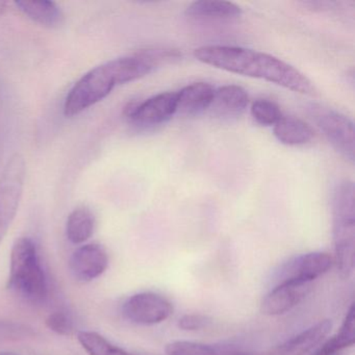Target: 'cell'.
I'll use <instances>...</instances> for the list:
<instances>
[{
	"instance_id": "cell-1",
	"label": "cell",
	"mask_w": 355,
	"mask_h": 355,
	"mask_svg": "<svg viewBox=\"0 0 355 355\" xmlns=\"http://www.w3.org/2000/svg\"><path fill=\"white\" fill-rule=\"evenodd\" d=\"M194 57L205 65L239 76L259 78L293 92H315L313 83L302 72L267 53L242 47L211 45L195 49Z\"/></svg>"
},
{
	"instance_id": "cell-2",
	"label": "cell",
	"mask_w": 355,
	"mask_h": 355,
	"mask_svg": "<svg viewBox=\"0 0 355 355\" xmlns=\"http://www.w3.org/2000/svg\"><path fill=\"white\" fill-rule=\"evenodd\" d=\"M8 288L32 303L44 302L49 294L46 274L32 239H18L11 252Z\"/></svg>"
},
{
	"instance_id": "cell-3",
	"label": "cell",
	"mask_w": 355,
	"mask_h": 355,
	"mask_svg": "<svg viewBox=\"0 0 355 355\" xmlns=\"http://www.w3.org/2000/svg\"><path fill=\"white\" fill-rule=\"evenodd\" d=\"M332 232L334 261L340 276L348 278L354 270L355 214L354 184L344 180L336 186L332 197Z\"/></svg>"
},
{
	"instance_id": "cell-4",
	"label": "cell",
	"mask_w": 355,
	"mask_h": 355,
	"mask_svg": "<svg viewBox=\"0 0 355 355\" xmlns=\"http://www.w3.org/2000/svg\"><path fill=\"white\" fill-rule=\"evenodd\" d=\"M116 86H120L119 76L112 60L93 68L74 84L66 97L64 114L66 117H74L83 113L109 96Z\"/></svg>"
},
{
	"instance_id": "cell-5",
	"label": "cell",
	"mask_w": 355,
	"mask_h": 355,
	"mask_svg": "<svg viewBox=\"0 0 355 355\" xmlns=\"http://www.w3.org/2000/svg\"><path fill=\"white\" fill-rule=\"evenodd\" d=\"M26 171L24 157L15 153L10 157L0 176V243L5 239L19 209Z\"/></svg>"
},
{
	"instance_id": "cell-6",
	"label": "cell",
	"mask_w": 355,
	"mask_h": 355,
	"mask_svg": "<svg viewBox=\"0 0 355 355\" xmlns=\"http://www.w3.org/2000/svg\"><path fill=\"white\" fill-rule=\"evenodd\" d=\"M311 116L334 148L351 164L354 163V125L340 112L321 105L311 107Z\"/></svg>"
},
{
	"instance_id": "cell-7",
	"label": "cell",
	"mask_w": 355,
	"mask_h": 355,
	"mask_svg": "<svg viewBox=\"0 0 355 355\" xmlns=\"http://www.w3.org/2000/svg\"><path fill=\"white\" fill-rule=\"evenodd\" d=\"M173 313V305L166 297L153 292H142L130 296L122 305L124 318L138 325L163 323Z\"/></svg>"
},
{
	"instance_id": "cell-8",
	"label": "cell",
	"mask_w": 355,
	"mask_h": 355,
	"mask_svg": "<svg viewBox=\"0 0 355 355\" xmlns=\"http://www.w3.org/2000/svg\"><path fill=\"white\" fill-rule=\"evenodd\" d=\"M331 255L326 252H309L293 257L284 263L275 274V284L290 282L311 284L323 276L334 265Z\"/></svg>"
},
{
	"instance_id": "cell-9",
	"label": "cell",
	"mask_w": 355,
	"mask_h": 355,
	"mask_svg": "<svg viewBox=\"0 0 355 355\" xmlns=\"http://www.w3.org/2000/svg\"><path fill=\"white\" fill-rule=\"evenodd\" d=\"M176 93H161L143 103L130 105L126 109V115L139 125H159L176 114Z\"/></svg>"
},
{
	"instance_id": "cell-10",
	"label": "cell",
	"mask_w": 355,
	"mask_h": 355,
	"mask_svg": "<svg viewBox=\"0 0 355 355\" xmlns=\"http://www.w3.org/2000/svg\"><path fill=\"white\" fill-rule=\"evenodd\" d=\"M69 267L74 277L80 282H91L107 271L109 255L107 250L96 243L83 245L70 257Z\"/></svg>"
},
{
	"instance_id": "cell-11",
	"label": "cell",
	"mask_w": 355,
	"mask_h": 355,
	"mask_svg": "<svg viewBox=\"0 0 355 355\" xmlns=\"http://www.w3.org/2000/svg\"><path fill=\"white\" fill-rule=\"evenodd\" d=\"M311 288V284L290 282L275 284L261 301V313L267 315L288 313L306 297Z\"/></svg>"
},
{
	"instance_id": "cell-12",
	"label": "cell",
	"mask_w": 355,
	"mask_h": 355,
	"mask_svg": "<svg viewBox=\"0 0 355 355\" xmlns=\"http://www.w3.org/2000/svg\"><path fill=\"white\" fill-rule=\"evenodd\" d=\"M330 320H322L315 325L302 330L275 348L261 355H305L315 349L331 330Z\"/></svg>"
},
{
	"instance_id": "cell-13",
	"label": "cell",
	"mask_w": 355,
	"mask_h": 355,
	"mask_svg": "<svg viewBox=\"0 0 355 355\" xmlns=\"http://www.w3.org/2000/svg\"><path fill=\"white\" fill-rule=\"evenodd\" d=\"M216 89L207 83H194L176 93V114L194 116L211 107Z\"/></svg>"
},
{
	"instance_id": "cell-14",
	"label": "cell",
	"mask_w": 355,
	"mask_h": 355,
	"mask_svg": "<svg viewBox=\"0 0 355 355\" xmlns=\"http://www.w3.org/2000/svg\"><path fill=\"white\" fill-rule=\"evenodd\" d=\"M249 105V95L245 89L234 85H228L215 90L211 107L218 115H241Z\"/></svg>"
},
{
	"instance_id": "cell-15",
	"label": "cell",
	"mask_w": 355,
	"mask_h": 355,
	"mask_svg": "<svg viewBox=\"0 0 355 355\" xmlns=\"http://www.w3.org/2000/svg\"><path fill=\"white\" fill-rule=\"evenodd\" d=\"M186 15L195 19H234L242 15V9L236 3L220 0H201L191 3Z\"/></svg>"
},
{
	"instance_id": "cell-16",
	"label": "cell",
	"mask_w": 355,
	"mask_h": 355,
	"mask_svg": "<svg viewBox=\"0 0 355 355\" xmlns=\"http://www.w3.org/2000/svg\"><path fill=\"white\" fill-rule=\"evenodd\" d=\"M166 355H253L234 345H209L174 340L166 347Z\"/></svg>"
},
{
	"instance_id": "cell-17",
	"label": "cell",
	"mask_w": 355,
	"mask_h": 355,
	"mask_svg": "<svg viewBox=\"0 0 355 355\" xmlns=\"http://www.w3.org/2000/svg\"><path fill=\"white\" fill-rule=\"evenodd\" d=\"M274 136L282 144L300 146L313 140V128L302 120L294 117H282L274 125Z\"/></svg>"
},
{
	"instance_id": "cell-18",
	"label": "cell",
	"mask_w": 355,
	"mask_h": 355,
	"mask_svg": "<svg viewBox=\"0 0 355 355\" xmlns=\"http://www.w3.org/2000/svg\"><path fill=\"white\" fill-rule=\"evenodd\" d=\"M20 11L41 26L58 28L64 21V14L53 1H17Z\"/></svg>"
},
{
	"instance_id": "cell-19",
	"label": "cell",
	"mask_w": 355,
	"mask_h": 355,
	"mask_svg": "<svg viewBox=\"0 0 355 355\" xmlns=\"http://www.w3.org/2000/svg\"><path fill=\"white\" fill-rule=\"evenodd\" d=\"M95 228V217L87 207H78L67 219L66 234L74 245L84 244L92 236Z\"/></svg>"
},
{
	"instance_id": "cell-20",
	"label": "cell",
	"mask_w": 355,
	"mask_h": 355,
	"mask_svg": "<svg viewBox=\"0 0 355 355\" xmlns=\"http://www.w3.org/2000/svg\"><path fill=\"white\" fill-rule=\"evenodd\" d=\"M354 305H351L338 331L326 340L315 352L320 354L340 353L343 349L353 346L355 340Z\"/></svg>"
},
{
	"instance_id": "cell-21",
	"label": "cell",
	"mask_w": 355,
	"mask_h": 355,
	"mask_svg": "<svg viewBox=\"0 0 355 355\" xmlns=\"http://www.w3.org/2000/svg\"><path fill=\"white\" fill-rule=\"evenodd\" d=\"M76 338L89 355H139L112 344L98 332L80 330Z\"/></svg>"
},
{
	"instance_id": "cell-22",
	"label": "cell",
	"mask_w": 355,
	"mask_h": 355,
	"mask_svg": "<svg viewBox=\"0 0 355 355\" xmlns=\"http://www.w3.org/2000/svg\"><path fill=\"white\" fill-rule=\"evenodd\" d=\"M251 116L257 123L263 126L275 125L284 116L274 101L259 99L251 105Z\"/></svg>"
},
{
	"instance_id": "cell-23",
	"label": "cell",
	"mask_w": 355,
	"mask_h": 355,
	"mask_svg": "<svg viewBox=\"0 0 355 355\" xmlns=\"http://www.w3.org/2000/svg\"><path fill=\"white\" fill-rule=\"evenodd\" d=\"M45 324L49 329L59 336H70L74 331L73 322L65 311H58L49 313Z\"/></svg>"
},
{
	"instance_id": "cell-24",
	"label": "cell",
	"mask_w": 355,
	"mask_h": 355,
	"mask_svg": "<svg viewBox=\"0 0 355 355\" xmlns=\"http://www.w3.org/2000/svg\"><path fill=\"white\" fill-rule=\"evenodd\" d=\"M211 319L207 315L200 313H187L180 318L178 326L180 329L184 331H197V330L207 328L211 325Z\"/></svg>"
},
{
	"instance_id": "cell-25",
	"label": "cell",
	"mask_w": 355,
	"mask_h": 355,
	"mask_svg": "<svg viewBox=\"0 0 355 355\" xmlns=\"http://www.w3.org/2000/svg\"><path fill=\"white\" fill-rule=\"evenodd\" d=\"M7 10V3L5 1H0V14H3Z\"/></svg>"
},
{
	"instance_id": "cell-26",
	"label": "cell",
	"mask_w": 355,
	"mask_h": 355,
	"mask_svg": "<svg viewBox=\"0 0 355 355\" xmlns=\"http://www.w3.org/2000/svg\"><path fill=\"white\" fill-rule=\"evenodd\" d=\"M313 355H340V353H334V354H320V353L315 352Z\"/></svg>"
},
{
	"instance_id": "cell-27",
	"label": "cell",
	"mask_w": 355,
	"mask_h": 355,
	"mask_svg": "<svg viewBox=\"0 0 355 355\" xmlns=\"http://www.w3.org/2000/svg\"><path fill=\"white\" fill-rule=\"evenodd\" d=\"M3 355H11V354H3Z\"/></svg>"
}]
</instances>
